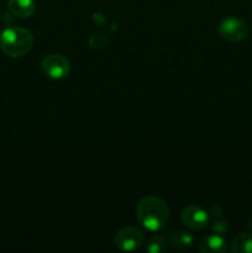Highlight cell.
<instances>
[{
    "label": "cell",
    "instance_id": "cell-1",
    "mask_svg": "<svg viewBox=\"0 0 252 253\" xmlns=\"http://www.w3.org/2000/svg\"><path fill=\"white\" fill-rule=\"evenodd\" d=\"M136 216L143 227L150 231H158L167 224L169 210L162 199L148 195L136 205Z\"/></svg>",
    "mask_w": 252,
    "mask_h": 253
},
{
    "label": "cell",
    "instance_id": "cell-2",
    "mask_svg": "<svg viewBox=\"0 0 252 253\" xmlns=\"http://www.w3.org/2000/svg\"><path fill=\"white\" fill-rule=\"evenodd\" d=\"M34 36L24 27H9L0 34V47L10 57H22L31 49Z\"/></svg>",
    "mask_w": 252,
    "mask_h": 253
},
{
    "label": "cell",
    "instance_id": "cell-3",
    "mask_svg": "<svg viewBox=\"0 0 252 253\" xmlns=\"http://www.w3.org/2000/svg\"><path fill=\"white\" fill-rule=\"evenodd\" d=\"M219 34L229 42H240L249 34L247 25L237 17H226L219 25Z\"/></svg>",
    "mask_w": 252,
    "mask_h": 253
},
{
    "label": "cell",
    "instance_id": "cell-4",
    "mask_svg": "<svg viewBox=\"0 0 252 253\" xmlns=\"http://www.w3.org/2000/svg\"><path fill=\"white\" fill-rule=\"evenodd\" d=\"M143 240L145 236L140 229L135 226H127L121 229L115 235L114 242L123 251H135L142 246Z\"/></svg>",
    "mask_w": 252,
    "mask_h": 253
},
{
    "label": "cell",
    "instance_id": "cell-5",
    "mask_svg": "<svg viewBox=\"0 0 252 253\" xmlns=\"http://www.w3.org/2000/svg\"><path fill=\"white\" fill-rule=\"evenodd\" d=\"M180 220L189 229L200 231L208 226L210 217L209 212L198 205H188L180 211Z\"/></svg>",
    "mask_w": 252,
    "mask_h": 253
},
{
    "label": "cell",
    "instance_id": "cell-6",
    "mask_svg": "<svg viewBox=\"0 0 252 253\" xmlns=\"http://www.w3.org/2000/svg\"><path fill=\"white\" fill-rule=\"evenodd\" d=\"M69 62L61 54H49L42 61V71L52 79H62L69 74Z\"/></svg>",
    "mask_w": 252,
    "mask_h": 253
},
{
    "label": "cell",
    "instance_id": "cell-7",
    "mask_svg": "<svg viewBox=\"0 0 252 253\" xmlns=\"http://www.w3.org/2000/svg\"><path fill=\"white\" fill-rule=\"evenodd\" d=\"M7 6L12 15L21 19H27L32 16L36 10V4L34 0H9Z\"/></svg>",
    "mask_w": 252,
    "mask_h": 253
},
{
    "label": "cell",
    "instance_id": "cell-8",
    "mask_svg": "<svg viewBox=\"0 0 252 253\" xmlns=\"http://www.w3.org/2000/svg\"><path fill=\"white\" fill-rule=\"evenodd\" d=\"M199 251L203 253L225 252L226 251V241L219 235H209L200 241Z\"/></svg>",
    "mask_w": 252,
    "mask_h": 253
},
{
    "label": "cell",
    "instance_id": "cell-9",
    "mask_svg": "<svg viewBox=\"0 0 252 253\" xmlns=\"http://www.w3.org/2000/svg\"><path fill=\"white\" fill-rule=\"evenodd\" d=\"M169 244L173 250L177 251H184L189 249L193 244V235L188 231H177L173 232L169 236Z\"/></svg>",
    "mask_w": 252,
    "mask_h": 253
},
{
    "label": "cell",
    "instance_id": "cell-10",
    "mask_svg": "<svg viewBox=\"0 0 252 253\" xmlns=\"http://www.w3.org/2000/svg\"><path fill=\"white\" fill-rule=\"evenodd\" d=\"M230 251L234 253H252V235L241 232L232 240Z\"/></svg>",
    "mask_w": 252,
    "mask_h": 253
},
{
    "label": "cell",
    "instance_id": "cell-11",
    "mask_svg": "<svg viewBox=\"0 0 252 253\" xmlns=\"http://www.w3.org/2000/svg\"><path fill=\"white\" fill-rule=\"evenodd\" d=\"M145 250L150 253H163L166 251V242L158 235L148 237L145 244Z\"/></svg>",
    "mask_w": 252,
    "mask_h": 253
},
{
    "label": "cell",
    "instance_id": "cell-12",
    "mask_svg": "<svg viewBox=\"0 0 252 253\" xmlns=\"http://www.w3.org/2000/svg\"><path fill=\"white\" fill-rule=\"evenodd\" d=\"M211 229L212 231H215L216 234H225V232L229 231V224L225 219H222L221 216L214 217L211 221Z\"/></svg>",
    "mask_w": 252,
    "mask_h": 253
},
{
    "label": "cell",
    "instance_id": "cell-13",
    "mask_svg": "<svg viewBox=\"0 0 252 253\" xmlns=\"http://www.w3.org/2000/svg\"><path fill=\"white\" fill-rule=\"evenodd\" d=\"M90 41H95V43H90V46L93 47V48L99 49L105 44L106 37L104 36L103 34H98V35H94V36L90 39Z\"/></svg>",
    "mask_w": 252,
    "mask_h": 253
},
{
    "label": "cell",
    "instance_id": "cell-14",
    "mask_svg": "<svg viewBox=\"0 0 252 253\" xmlns=\"http://www.w3.org/2000/svg\"><path fill=\"white\" fill-rule=\"evenodd\" d=\"M247 227H249V230H250V231L252 232V220H251V221L249 222V225H247Z\"/></svg>",
    "mask_w": 252,
    "mask_h": 253
}]
</instances>
